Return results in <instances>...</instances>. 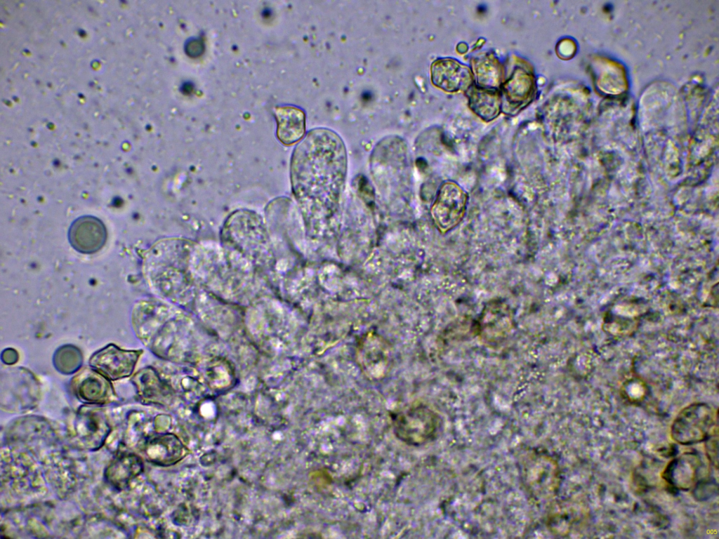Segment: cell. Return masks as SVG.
Segmentation results:
<instances>
[{
	"instance_id": "6da1fadb",
	"label": "cell",
	"mask_w": 719,
	"mask_h": 539,
	"mask_svg": "<svg viewBox=\"0 0 719 539\" xmlns=\"http://www.w3.org/2000/svg\"><path fill=\"white\" fill-rule=\"evenodd\" d=\"M346 173L345 145L331 130L313 129L295 148L291 163L293 192L310 232L320 234L331 224Z\"/></svg>"
},
{
	"instance_id": "30bf717a",
	"label": "cell",
	"mask_w": 719,
	"mask_h": 539,
	"mask_svg": "<svg viewBox=\"0 0 719 539\" xmlns=\"http://www.w3.org/2000/svg\"><path fill=\"white\" fill-rule=\"evenodd\" d=\"M69 239L77 251L82 253H93L103 246L106 231L98 219L90 216L82 217L72 225Z\"/></svg>"
},
{
	"instance_id": "7c38bea8",
	"label": "cell",
	"mask_w": 719,
	"mask_h": 539,
	"mask_svg": "<svg viewBox=\"0 0 719 539\" xmlns=\"http://www.w3.org/2000/svg\"><path fill=\"white\" fill-rule=\"evenodd\" d=\"M432 81L436 86L447 91H457L468 87L472 81L469 69L449 59L435 61L431 66Z\"/></svg>"
},
{
	"instance_id": "52a82bcc",
	"label": "cell",
	"mask_w": 719,
	"mask_h": 539,
	"mask_svg": "<svg viewBox=\"0 0 719 539\" xmlns=\"http://www.w3.org/2000/svg\"><path fill=\"white\" fill-rule=\"evenodd\" d=\"M140 350L121 349L113 343L94 352L89 358L90 367L110 380L131 376L142 354Z\"/></svg>"
},
{
	"instance_id": "8fae6325",
	"label": "cell",
	"mask_w": 719,
	"mask_h": 539,
	"mask_svg": "<svg viewBox=\"0 0 719 539\" xmlns=\"http://www.w3.org/2000/svg\"><path fill=\"white\" fill-rule=\"evenodd\" d=\"M146 459L159 466H171L181 460L187 448L176 435L170 433L148 439L143 448Z\"/></svg>"
},
{
	"instance_id": "9c48e42d",
	"label": "cell",
	"mask_w": 719,
	"mask_h": 539,
	"mask_svg": "<svg viewBox=\"0 0 719 539\" xmlns=\"http://www.w3.org/2000/svg\"><path fill=\"white\" fill-rule=\"evenodd\" d=\"M702 463L696 453L685 452L672 459L666 466L661 477L673 488L688 491L699 481Z\"/></svg>"
},
{
	"instance_id": "d6986e66",
	"label": "cell",
	"mask_w": 719,
	"mask_h": 539,
	"mask_svg": "<svg viewBox=\"0 0 719 539\" xmlns=\"http://www.w3.org/2000/svg\"><path fill=\"white\" fill-rule=\"evenodd\" d=\"M19 359L18 352L13 348H6L1 353V361L7 365L15 364Z\"/></svg>"
},
{
	"instance_id": "ba28073f",
	"label": "cell",
	"mask_w": 719,
	"mask_h": 539,
	"mask_svg": "<svg viewBox=\"0 0 719 539\" xmlns=\"http://www.w3.org/2000/svg\"><path fill=\"white\" fill-rule=\"evenodd\" d=\"M70 387L86 405L100 406L118 401L111 380L91 367L80 370L72 378Z\"/></svg>"
},
{
	"instance_id": "3957f363",
	"label": "cell",
	"mask_w": 719,
	"mask_h": 539,
	"mask_svg": "<svg viewBox=\"0 0 719 539\" xmlns=\"http://www.w3.org/2000/svg\"><path fill=\"white\" fill-rule=\"evenodd\" d=\"M718 413L711 405L695 402L684 407L674 418L671 437L681 445L704 441L718 431Z\"/></svg>"
},
{
	"instance_id": "8992f818",
	"label": "cell",
	"mask_w": 719,
	"mask_h": 539,
	"mask_svg": "<svg viewBox=\"0 0 719 539\" xmlns=\"http://www.w3.org/2000/svg\"><path fill=\"white\" fill-rule=\"evenodd\" d=\"M110 431L105 412L92 405L81 406L73 419V441L83 450L95 451L105 443Z\"/></svg>"
},
{
	"instance_id": "e0dca14e",
	"label": "cell",
	"mask_w": 719,
	"mask_h": 539,
	"mask_svg": "<svg viewBox=\"0 0 719 539\" xmlns=\"http://www.w3.org/2000/svg\"><path fill=\"white\" fill-rule=\"evenodd\" d=\"M646 392V385L642 381L637 378H632L623 384L621 394L623 398L628 402L638 404L644 400Z\"/></svg>"
},
{
	"instance_id": "9a60e30c",
	"label": "cell",
	"mask_w": 719,
	"mask_h": 539,
	"mask_svg": "<svg viewBox=\"0 0 719 539\" xmlns=\"http://www.w3.org/2000/svg\"><path fill=\"white\" fill-rule=\"evenodd\" d=\"M136 387L140 401L145 404H160L164 399V386L151 368L147 367L136 372L131 378Z\"/></svg>"
},
{
	"instance_id": "ac0fdd59",
	"label": "cell",
	"mask_w": 719,
	"mask_h": 539,
	"mask_svg": "<svg viewBox=\"0 0 719 539\" xmlns=\"http://www.w3.org/2000/svg\"><path fill=\"white\" fill-rule=\"evenodd\" d=\"M718 431L708 437L704 441V448L709 462L718 467Z\"/></svg>"
},
{
	"instance_id": "5bb4252c",
	"label": "cell",
	"mask_w": 719,
	"mask_h": 539,
	"mask_svg": "<svg viewBox=\"0 0 719 539\" xmlns=\"http://www.w3.org/2000/svg\"><path fill=\"white\" fill-rule=\"evenodd\" d=\"M277 121V135L285 145H291L301 140L305 133V114L301 109L284 106L275 109Z\"/></svg>"
},
{
	"instance_id": "7a4b0ae2",
	"label": "cell",
	"mask_w": 719,
	"mask_h": 539,
	"mask_svg": "<svg viewBox=\"0 0 719 539\" xmlns=\"http://www.w3.org/2000/svg\"><path fill=\"white\" fill-rule=\"evenodd\" d=\"M392 423L395 436L411 446L431 442L437 438L442 427L440 416L421 404L411 405L395 413Z\"/></svg>"
},
{
	"instance_id": "277c9868",
	"label": "cell",
	"mask_w": 719,
	"mask_h": 539,
	"mask_svg": "<svg viewBox=\"0 0 719 539\" xmlns=\"http://www.w3.org/2000/svg\"><path fill=\"white\" fill-rule=\"evenodd\" d=\"M522 465L523 484L535 500L546 501L553 497L560 483L559 468L550 457L541 454L529 456Z\"/></svg>"
},
{
	"instance_id": "4fadbf2b",
	"label": "cell",
	"mask_w": 719,
	"mask_h": 539,
	"mask_svg": "<svg viewBox=\"0 0 719 539\" xmlns=\"http://www.w3.org/2000/svg\"><path fill=\"white\" fill-rule=\"evenodd\" d=\"M143 470V463L140 456L131 453H121L106 467L105 478L113 488L123 490L128 486Z\"/></svg>"
},
{
	"instance_id": "2e32d148",
	"label": "cell",
	"mask_w": 719,
	"mask_h": 539,
	"mask_svg": "<svg viewBox=\"0 0 719 539\" xmlns=\"http://www.w3.org/2000/svg\"><path fill=\"white\" fill-rule=\"evenodd\" d=\"M82 359V354L78 347L65 345L55 351L53 360L58 371L64 374H71L79 370Z\"/></svg>"
},
{
	"instance_id": "5b68a950",
	"label": "cell",
	"mask_w": 719,
	"mask_h": 539,
	"mask_svg": "<svg viewBox=\"0 0 719 539\" xmlns=\"http://www.w3.org/2000/svg\"><path fill=\"white\" fill-rule=\"evenodd\" d=\"M467 192L456 182L447 181L440 187L431 208V215L442 233L452 230L462 221L467 208Z\"/></svg>"
}]
</instances>
